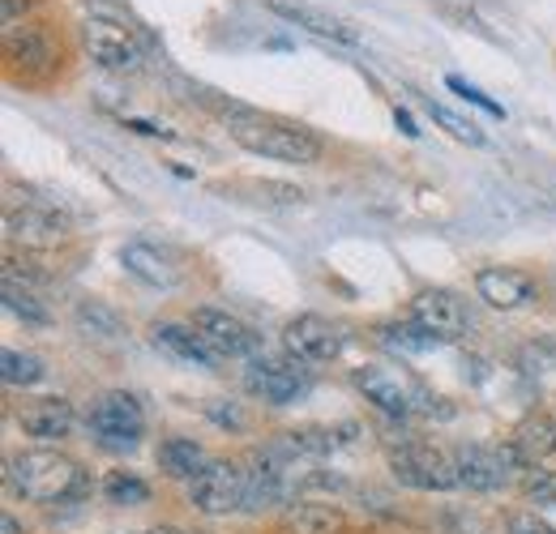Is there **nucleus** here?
<instances>
[{
  "instance_id": "nucleus-17",
  "label": "nucleus",
  "mask_w": 556,
  "mask_h": 534,
  "mask_svg": "<svg viewBox=\"0 0 556 534\" xmlns=\"http://www.w3.org/2000/svg\"><path fill=\"white\" fill-rule=\"evenodd\" d=\"M73 406L65 398H35L17 410V423L26 436H39V441H65L73 432Z\"/></svg>"
},
{
  "instance_id": "nucleus-23",
  "label": "nucleus",
  "mask_w": 556,
  "mask_h": 534,
  "mask_svg": "<svg viewBox=\"0 0 556 534\" xmlns=\"http://www.w3.org/2000/svg\"><path fill=\"white\" fill-rule=\"evenodd\" d=\"M282 526L291 534H339L343 531V513L334 505H313V500H300L287 509Z\"/></svg>"
},
{
  "instance_id": "nucleus-15",
  "label": "nucleus",
  "mask_w": 556,
  "mask_h": 534,
  "mask_svg": "<svg viewBox=\"0 0 556 534\" xmlns=\"http://www.w3.org/2000/svg\"><path fill=\"white\" fill-rule=\"evenodd\" d=\"M476 291H480V300H484L488 308H496V313H514V308H522V304L535 300V282L527 274L505 266L480 269L476 274Z\"/></svg>"
},
{
  "instance_id": "nucleus-3",
  "label": "nucleus",
  "mask_w": 556,
  "mask_h": 534,
  "mask_svg": "<svg viewBox=\"0 0 556 534\" xmlns=\"http://www.w3.org/2000/svg\"><path fill=\"white\" fill-rule=\"evenodd\" d=\"M355 390L372 402L390 419H412V415H437L432 394L419 385L412 372L390 368V364H364L355 368Z\"/></svg>"
},
{
  "instance_id": "nucleus-4",
  "label": "nucleus",
  "mask_w": 556,
  "mask_h": 534,
  "mask_svg": "<svg viewBox=\"0 0 556 534\" xmlns=\"http://www.w3.org/2000/svg\"><path fill=\"white\" fill-rule=\"evenodd\" d=\"M386 458H390V470L403 487H416V492H450V487H463L458 479V462L454 454L428 445V441H416V436H403V441H390L386 445Z\"/></svg>"
},
{
  "instance_id": "nucleus-26",
  "label": "nucleus",
  "mask_w": 556,
  "mask_h": 534,
  "mask_svg": "<svg viewBox=\"0 0 556 534\" xmlns=\"http://www.w3.org/2000/svg\"><path fill=\"white\" fill-rule=\"evenodd\" d=\"M77 326H81V334H99V338H121L125 334V326H121V317L112 313V308H103V304H81L77 308Z\"/></svg>"
},
{
  "instance_id": "nucleus-21",
  "label": "nucleus",
  "mask_w": 556,
  "mask_h": 534,
  "mask_svg": "<svg viewBox=\"0 0 556 534\" xmlns=\"http://www.w3.org/2000/svg\"><path fill=\"white\" fill-rule=\"evenodd\" d=\"M121 266L129 269L134 278H141V282H150V287H176L180 282V269L172 266L159 249H150V244H125Z\"/></svg>"
},
{
  "instance_id": "nucleus-34",
  "label": "nucleus",
  "mask_w": 556,
  "mask_h": 534,
  "mask_svg": "<svg viewBox=\"0 0 556 534\" xmlns=\"http://www.w3.org/2000/svg\"><path fill=\"white\" fill-rule=\"evenodd\" d=\"M0 534H17V522L13 518H0Z\"/></svg>"
},
{
  "instance_id": "nucleus-2",
  "label": "nucleus",
  "mask_w": 556,
  "mask_h": 534,
  "mask_svg": "<svg viewBox=\"0 0 556 534\" xmlns=\"http://www.w3.org/2000/svg\"><path fill=\"white\" fill-rule=\"evenodd\" d=\"M9 479H13V487L26 500H39V505L77 500L90 487L86 470L77 467L73 458H65V454H56V449H26V454H17L9 462Z\"/></svg>"
},
{
  "instance_id": "nucleus-20",
  "label": "nucleus",
  "mask_w": 556,
  "mask_h": 534,
  "mask_svg": "<svg viewBox=\"0 0 556 534\" xmlns=\"http://www.w3.org/2000/svg\"><path fill=\"white\" fill-rule=\"evenodd\" d=\"M4 308L13 313V317H22L26 326H52V308L39 300V291H35V282L26 278H17V269L4 266Z\"/></svg>"
},
{
  "instance_id": "nucleus-24",
  "label": "nucleus",
  "mask_w": 556,
  "mask_h": 534,
  "mask_svg": "<svg viewBox=\"0 0 556 534\" xmlns=\"http://www.w3.org/2000/svg\"><path fill=\"white\" fill-rule=\"evenodd\" d=\"M103 496H108V505L134 509V505H146V500H150V487L141 483L138 474H129V470H112V474L103 479Z\"/></svg>"
},
{
  "instance_id": "nucleus-31",
  "label": "nucleus",
  "mask_w": 556,
  "mask_h": 534,
  "mask_svg": "<svg viewBox=\"0 0 556 534\" xmlns=\"http://www.w3.org/2000/svg\"><path fill=\"white\" fill-rule=\"evenodd\" d=\"M509 534H556L548 522H540L535 513H514L509 518Z\"/></svg>"
},
{
  "instance_id": "nucleus-18",
  "label": "nucleus",
  "mask_w": 556,
  "mask_h": 534,
  "mask_svg": "<svg viewBox=\"0 0 556 534\" xmlns=\"http://www.w3.org/2000/svg\"><path fill=\"white\" fill-rule=\"evenodd\" d=\"M9 61L22 65L26 73H48L56 65V48H52V39L43 30H35V26L22 30L17 26V30H9Z\"/></svg>"
},
{
  "instance_id": "nucleus-19",
  "label": "nucleus",
  "mask_w": 556,
  "mask_h": 534,
  "mask_svg": "<svg viewBox=\"0 0 556 534\" xmlns=\"http://www.w3.org/2000/svg\"><path fill=\"white\" fill-rule=\"evenodd\" d=\"M509 445H514V454H518L522 467H540V458H548L556 449V419L531 415L527 423H518V432H514Z\"/></svg>"
},
{
  "instance_id": "nucleus-10",
  "label": "nucleus",
  "mask_w": 556,
  "mask_h": 534,
  "mask_svg": "<svg viewBox=\"0 0 556 534\" xmlns=\"http://www.w3.org/2000/svg\"><path fill=\"white\" fill-rule=\"evenodd\" d=\"M282 346H287V355L291 359H300V364H330V359H339L343 355V346H348V334H343V326H334V321H326V317H295V321H287V330H282Z\"/></svg>"
},
{
  "instance_id": "nucleus-35",
  "label": "nucleus",
  "mask_w": 556,
  "mask_h": 534,
  "mask_svg": "<svg viewBox=\"0 0 556 534\" xmlns=\"http://www.w3.org/2000/svg\"><path fill=\"white\" fill-rule=\"evenodd\" d=\"M146 534H180V531H172V526H154V531H146Z\"/></svg>"
},
{
  "instance_id": "nucleus-33",
  "label": "nucleus",
  "mask_w": 556,
  "mask_h": 534,
  "mask_svg": "<svg viewBox=\"0 0 556 534\" xmlns=\"http://www.w3.org/2000/svg\"><path fill=\"white\" fill-rule=\"evenodd\" d=\"M394 120H399V129H403L407 137H419L416 120H412V112H403V107H399V112H394Z\"/></svg>"
},
{
  "instance_id": "nucleus-5",
  "label": "nucleus",
  "mask_w": 556,
  "mask_h": 534,
  "mask_svg": "<svg viewBox=\"0 0 556 534\" xmlns=\"http://www.w3.org/2000/svg\"><path fill=\"white\" fill-rule=\"evenodd\" d=\"M189 500L198 513H210V518H227L236 509H249V470H240L236 462H210L189 483Z\"/></svg>"
},
{
  "instance_id": "nucleus-32",
  "label": "nucleus",
  "mask_w": 556,
  "mask_h": 534,
  "mask_svg": "<svg viewBox=\"0 0 556 534\" xmlns=\"http://www.w3.org/2000/svg\"><path fill=\"white\" fill-rule=\"evenodd\" d=\"M30 9V0H0V22H4V35L17 30V17Z\"/></svg>"
},
{
  "instance_id": "nucleus-6",
  "label": "nucleus",
  "mask_w": 556,
  "mask_h": 534,
  "mask_svg": "<svg viewBox=\"0 0 556 534\" xmlns=\"http://www.w3.org/2000/svg\"><path fill=\"white\" fill-rule=\"evenodd\" d=\"M90 432L108 445V449H134L146 432V410L134 394L112 390L103 398H94L90 406Z\"/></svg>"
},
{
  "instance_id": "nucleus-29",
  "label": "nucleus",
  "mask_w": 556,
  "mask_h": 534,
  "mask_svg": "<svg viewBox=\"0 0 556 534\" xmlns=\"http://www.w3.org/2000/svg\"><path fill=\"white\" fill-rule=\"evenodd\" d=\"M386 342H390V346H403V351H428V346H437V338L424 334L416 321H412V326H390V330H386Z\"/></svg>"
},
{
  "instance_id": "nucleus-14",
  "label": "nucleus",
  "mask_w": 556,
  "mask_h": 534,
  "mask_svg": "<svg viewBox=\"0 0 556 534\" xmlns=\"http://www.w3.org/2000/svg\"><path fill=\"white\" fill-rule=\"evenodd\" d=\"M150 342H154L167 359H176V364H185V368H214V364H218V355L210 351L206 338L198 334V326L159 321V326H150Z\"/></svg>"
},
{
  "instance_id": "nucleus-25",
  "label": "nucleus",
  "mask_w": 556,
  "mask_h": 534,
  "mask_svg": "<svg viewBox=\"0 0 556 534\" xmlns=\"http://www.w3.org/2000/svg\"><path fill=\"white\" fill-rule=\"evenodd\" d=\"M43 372H48V368H43L39 355H26V351H4V355H0V377H4L9 385H22V390H26V385H39Z\"/></svg>"
},
{
  "instance_id": "nucleus-22",
  "label": "nucleus",
  "mask_w": 556,
  "mask_h": 534,
  "mask_svg": "<svg viewBox=\"0 0 556 534\" xmlns=\"http://www.w3.org/2000/svg\"><path fill=\"white\" fill-rule=\"evenodd\" d=\"M159 467L167 470L172 479H189V483H193V479L210 467V458L198 441L172 436V441H163V449H159Z\"/></svg>"
},
{
  "instance_id": "nucleus-28",
  "label": "nucleus",
  "mask_w": 556,
  "mask_h": 534,
  "mask_svg": "<svg viewBox=\"0 0 556 534\" xmlns=\"http://www.w3.org/2000/svg\"><path fill=\"white\" fill-rule=\"evenodd\" d=\"M428 112H432V120H437V125H445V129L458 137V141H467V145H484V134H480L476 125L458 120L454 112H445V107H437V103H428Z\"/></svg>"
},
{
  "instance_id": "nucleus-11",
  "label": "nucleus",
  "mask_w": 556,
  "mask_h": 534,
  "mask_svg": "<svg viewBox=\"0 0 556 534\" xmlns=\"http://www.w3.org/2000/svg\"><path fill=\"white\" fill-rule=\"evenodd\" d=\"M193 326H198V334L206 338L210 351L218 359H257L262 355V338L253 334L240 317H231L223 308H198Z\"/></svg>"
},
{
  "instance_id": "nucleus-13",
  "label": "nucleus",
  "mask_w": 556,
  "mask_h": 534,
  "mask_svg": "<svg viewBox=\"0 0 556 534\" xmlns=\"http://www.w3.org/2000/svg\"><path fill=\"white\" fill-rule=\"evenodd\" d=\"M412 321L424 334L437 338V342H458L471 330L467 304L458 295H450V291H419L416 300H412Z\"/></svg>"
},
{
  "instance_id": "nucleus-16",
  "label": "nucleus",
  "mask_w": 556,
  "mask_h": 534,
  "mask_svg": "<svg viewBox=\"0 0 556 534\" xmlns=\"http://www.w3.org/2000/svg\"><path fill=\"white\" fill-rule=\"evenodd\" d=\"M266 9L278 13V17H287L291 26H304V30L321 35V39H334V43H359V30H355L351 22L334 17V13H326V9H317V4H304V0H270Z\"/></svg>"
},
{
  "instance_id": "nucleus-30",
  "label": "nucleus",
  "mask_w": 556,
  "mask_h": 534,
  "mask_svg": "<svg viewBox=\"0 0 556 534\" xmlns=\"http://www.w3.org/2000/svg\"><path fill=\"white\" fill-rule=\"evenodd\" d=\"M450 90H458V94H463L467 103H476V107H484L488 116H505V112H501V103H492L488 94H480V90H476L471 81H463V77H450Z\"/></svg>"
},
{
  "instance_id": "nucleus-7",
  "label": "nucleus",
  "mask_w": 556,
  "mask_h": 534,
  "mask_svg": "<svg viewBox=\"0 0 556 534\" xmlns=\"http://www.w3.org/2000/svg\"><path fill=\"white\" fill-rule=\"evenodd\" d=\"M244 385L253 398H262L266 406H291L308 394V372L300 359H270V355H257L249 359V372H244Z\"/></svg>"
},
{
  "instance_id": "nucleus-27",
  "label": "nucleus",
  "mask_w": 556,
  "mask_h": 534,
  "mask_svg": "<svg viewBox=\"0 0 556 534\" xmlns=\"http://www.w3.org/2000/svg\"><path fill=\"white\" fill-rule=\"evenodd\" d=\"M522 492H527V500H535V505H556V470L527 467Z\"/></svg>"
},
{
  "instance_id": "nucleus-8",
  "label": "nucleus",
  "mask_w": 556,
  "mask_h": 534,
  "mask_svg": "<svg viewBox=\"0 0 556 534\" xmlns=\"http://www.w3.org/2000/svg\"><path fill=\"white\" fill-rule=\"evenodd\" d=\"M81 39H86V52L94 56V65H103L108 73H138L146 65L138 35L116 26V22H108V17H90L81 26Z\"/></svg>"
},
{
  "instance_id": "nucleus-9",
  "label": "nucleus",
  "mask_w": 556,
  "mask_h": 534,
  "mask_svg": "<svg viewBox=\"0 0 556 534\" xmlns=\"http://www.w3.org/2000/svg\"><path fill=\"white\" fill-rule=\"evenodd\" d=\"M4 231L13 244H26V249H52L65 240V218L43 205V201L26 198H9L4 201Z\"/></svg>"
},
{
  "instance_id": "nucleus-1",
  "label": "nucleus",
  "mask_w": 556,
  "mask_h": 534,
  "mask_svg": "<svg viewBox=\"0 0 556 534\" xmlns=\"http://www.w3.org/2000/svg\"><path fill=\"white\" fill-rule=\"evenodd\" d=\"M227 134L236 137L249 154H262V158H278V163H317L321 158V137L300 129V125H287V120H275V116H262L253 107H240L231 103L227 112Z\"/></svg>"
},
{
  "instance_id": "nucleus-12",
  "label": "nucleus",
  "mask_w": 556,
  "mask_h": 534,
  "mask_svg": "<svg viewBox=\"0 0 556 534\" xmlns=\"http://www.w3.org/2000/svg\"><path fill=\"white\" fill-rule=\"evenodd\" d=\"M454 462H458L463 487H471V492H496V487H505V479H509L514 470H527L522 462H518L514 445H505V449L463 445V449L454 454Z\"/></svg>"
}]
</instances>
